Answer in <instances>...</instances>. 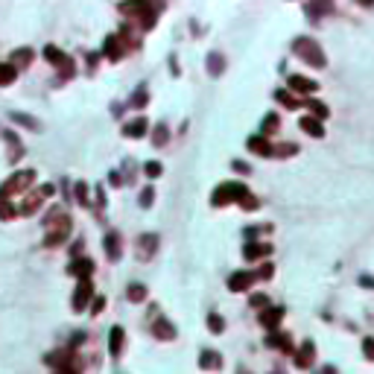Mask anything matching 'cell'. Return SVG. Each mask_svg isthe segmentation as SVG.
Segmentation results:
<instances>
[{
	"label": "cell",
	"mask_w": 374,
	"mask_h": 374,
	"mask_svg": "<svg viewBox=\"0 0 374 374\" xmlns=\"http://www.w3.org/2000/svg\"><path fill=\"white\" fill-rule=\"evenodd\" d=\"M152 199H155L152 187H143V196H140V205H143V208H149V205H152Z\"/></svg>",
	"instance_id": "cell-29"
},
{
	"label": "cell",
	"mask_w": 374,
	"mask_h": 374,
	"mask_svg": "<svg viewBox=\"0 0 374 374\" xmlns=\"http://www.w3.org/2000/svg\"><path fill=\"white\" fill-rule=\"evenodd\" d=\"M365 357L374 359V342L371 339H365Z\"/></svg>",
	"instance_id": "cell-35"
},
{
	"label": "cell",
	"mask_w": 374,
	"mask_h": 374,
	"mask_svg": "<svg viewBox=\"0 0 374 374\" xmlns=\"http://www.w3.org/2000/svg\"><path fill=\"white\" fill-rule=\"evenodd\" d=\"M199 365H202V368H220L222 359H220V354H217V351H205L202 359H199Z\"/></svg>",
	"instance_id": "cell-19"
},
{
	"label": "cell",
	"mask_w": 374,
	"mask_h": 374,
	"mask_svg": "<svg viewBox=\"0 0 374 374\" xmlns=\"http://www.w3.org/2000/svg\"><path fill=\"white\" fill-rule=\"evenodd\" d=\"M307 105H310V111H313V114H319V117H327V108H324L322 102H316V100H307Z\"/></svg>",
	"instance_id": "cell-26"
},
{
	"label": "cell",
	"mask_w": 374,
	"mask_h": 374,
	"mask_svg": "<svg viewBox=\"0 0 374 374\" xmlns=\"http://www.w3.org/2000/svg\"><path fill=\"white\" fill-rule=\"evenodd\" d=\"M146 129H149V123L140 117V120H132V123H129V126L123 129V132H126L129 137H143V135H146Z\"/></svg>",
	"instance_id": "cell-11"
},
{
	"label": "cell",
	"mask_w": 374,
	"mask_h": 374,
	"mask_svg": "<svg viewBox=\"0 0 374 374\" xmlns=\"http://www.w3.org/2000/svg\"><path fill=\"white\" fill-rule=\"evenodd\" d=\"M152 140H155V146H164V140H167V129H164V126H158V129H155V135H152Z\"/></svg>",
	"instance_id": "cell-28"
},
{
	"label": "cell",
	"mask_w": 374,
	"mask_h": 374,
	"mask_svg": "<svg viewBox=\"0 0 374 374\" xmlns=\"http://www.w3.org/2000/svg\"><path fill=\"white\" fill-rule=\"evenodd\" d=\"M105 255L111 257V260L120 257V237L117 234H105Z\"/></svg>",
	"instance_id": "cell-14"
},
{
	"label": "cell",
	"mask_w": 374,
	"mask_h": 374,
	"mask_svg": "<svg viewBox=\"0 0 374 374\" xmlns=\"http://www.w3.org/2000/svg\"><path fill=\"white\" fill-rule=\"evenodd\" d=\"M266 304V295H252V307H263Z\"/></svg>",
	"instance_id": "cell-34"
},
{
	"label": "cell",
	"mask_w": 374,
	"mask_h": 374,
	"mask_svg": "<svg viewBox=\"0 0 374 374\" xmlns=\"http://www.w3.org/2000/svg\"><path fill=\"white\" fill-rule=\"evenodd\" d=\"M243 255H246V260H255V257H266V255H272V246H266V243H249Z\"/></svg>",
	"instance_id": "cell-9"
},
{
	"label": "cell",
	"mask_w": 374,
	"mask_h": 374,
	"mask_svg": "<svg viewBox=\"0 0 374 374\" xmlns=\"http://www.w3.org/2000/svg\"><path fill=\"white\" fill-rule=\"evenodd\" d=\"M91 292H94V284H91V281H79V289H76V295H73V310H85Z\"/></svg>",
	"instance_id": "cell-5"
},
{
	"label": "cell",
	"mask_w": 374,
	"mask_h": 374,
	"mask_svg": "<svg viewBox=\"0 0 374 374\" xmlns=\"http://www.w3.org/2000/svg\"><path fill=\"white\" fill-rule=\"evenodd\" d=\"M257 275H260V278H269V275H272V266L266 263V266H263V269H260V272H257Z\"/></svg>",
	"instance_id": "cell-36"
},
{
	"label": "cell",
	"mask_w": 374,
	"mask_h": 374,
	"mask_svg": "<svg viewBox=\"0 0 374 374\" xmlns=\"http://www.w3.org/2000/svg\"><path fill=\"white\" fill-rule=\"evenodd\" d=\"M281 316H284V310H281V307H272V310H266V313L260 316V322L266 324V327H275V324L281 322Z\"/></svg>",
	"instance_id": "cell-18"
},
{
	"label": "cell",
	"mask_w": 374,
	"mask_h": 374,
	"mask_svg": "<svg viewBox=\"0 0 374 374\" xmlns=\"http://www.w3.org/2000/svg\"><path fill=\"white\" fill-rule=\"evenodd\" d=\"M18 76L15 65H0V85H12Z\"/></svg>",
	"instance_id": "cell-21"
},
{
	"label": "cell",
	"mask_w": 374,
	"mask_h": 374,
	"mask_svg": "<svg viewBox=\"0 0 374 374\" xmlns=\"http://www.w3.org/2000/svg\"><path fill=\"white\" fill-rule=\"evenodd\" d=\"M143 295H146V289H143V287H129V298H132V301H140Z\"/></svg>",
	"instance_id": "cell-31"
},
{
	"label": "cell",
	"mask_w": 374,
	"mask_h": 374,
	"mask_svg": "<svg viewBox=\"0 0 374 374\" xmlns=\"http://www.w3.org/2000/svg\"><path fill=\"white\" fill-rule=\"evenodd\" d=\"M275 97H278V100L284 102V105H287V108H298V105H301V102H298V100H292V97H289L287 91H278V94H275Z\"/></svg>",
	"instance_id": "cell-24"
},
{
	"label": "cell",
	"mask_w": 374,
	"mask_h": 374,
	"mask_svg": "<svg viewBox=\"0 0 374 374\" xmlns=\"http://www.w3.org/2000/svg\"><path fill=\"white\" fill-rule=\"evenodd\" d=\"M152 249H155V237H152V234H146L143 240H137V255H140V257H149V255H152Z\"/></svg>",
	"instance_id": "cell-20"
},
{
	"label": "cell",
	"mask_w": 374,
	"mask_h": 374,
	"mask_svg": "<svg viewBox=\"0 0 374 374\" xmlns=\"http://www.w3.org/2000/svg\"><path fill=\"white\" fill-rule=\"evenodd\" d=\"M155 336H161V339H172L175 330H172L170 322H158V324H155Z\"/></svg>",
	"instance_id": "cell-22"
},
{
	"label": "cell",
	"mask_w": 374,
	"mask_h": 374,
	"mask_svg": "<svg viewBox=\"0 0 374 374\" xmlns=\"http://www.w3.org/2000/svg\"><path fill=\"white\" fill-rule=\"evenodd\" d=\"M91 272H94V260H88V257H79V260L70 263V275H76V278H82V281H88Z\"/></svg>",
	"instance_id": "cell-7"
},
{
	"label": "cell",
	"mask_w": 374,
	"mask_h": 374,
	"mask_svg": "<svg viewBox=\"0 0 374 374\" xmlns=\"http://www.w3.org/2000/svg\"><path fill=\"white\" fill-rule=\"evenodd\" d=\"M310 362H313V342H304L301 351H298V357H295V365H298V368H307Z\"/></svg>",
	"instance_id": "cell-12"
},
{
	"label": "cell",
	"mask_w": 374,
	"mask_h": 374,
	"mask_svg": "<svg viewBox=\"0 0 374 374\" xmlns=\"http://www.w3.org/2000/svg\"><path fill=\"white\" fill-rule=\"evenodd\" d=\"M33 178H35V172L33 170H27V172H15L6 184H3V190H0V196H12V193H21V190H27V187L33 184Z\"/></svg>",
	"instance_id": "cell-3"
},
{
	"label": "cell",
	"mask_w": 374,
	"mask_h": 374,
	"mask_svg": "<svg viewBox=\"0 0 374 374\" xmlns=\"http://www.w3.org/2000/svg\"><path fill=\"white\" fill-rule=\"evenodd\" d=\"M12 214H15V208L9 205V199H6V196H0V217H6V220H9Z\"/></svg>",
	"instance_id": "cell-25"
},
{
	"label": "cell",
	"mask_w": 374,
	"mask_h": 374,
	"mask_svg": "<svg viewBox=\"0 0 374 374\" xmlns=\"http://www.w3.org/2000/svg\"><path fill=\"white\" fill-rule=\"evenodd\" d=\"M208 324L214 327V333H222V327H225V324H222V319L217 316V313H211V316H208Z\"/></svg>",
	"instance_id": "cell-27"
},
{
	"label": "cell",
	"mask_w": 374,
	"mask_h": 374,
	"mask_svg": "<svg viewBox=\"0 0 374 374\" xmlns=\"http://www.w3.org/2000/svg\"><path fill=\"white\" fill-rule=\"evenodd\" d=\"M289 88H295V91H301V94H313L319 85H316L313 79H304V76H289Z\"/></svg>",
	"instance_id": "cell-10"
},
{
	"label": "cell",
	"mask_w": 374,
	"mask_h": 374,
	"mask_svg": "<svg viewBox=\"0 0 374 374\" xmlns=\"http://www.w3.org/2000/svg\"><path fill=\"white\" fill-rule=\"evenodd\" d=\"M44 362L53 365V368L59 371V368H68V365H70V354H68V351H53V354L44 357Z\"/></svg>",
	"instance_id": "cell-8"
},
{
	"label": "cell",
	"mask_w": 374,
	"mask_h": 374,
	"mask_svg": "<svg viewBox=\"0 0 374 374\" xmlns=\"http://www.w3.org/2000/svg\"><path fill=\"white\" fill-rule=\"evenodd\" d=\"M56 374H79V371H76V368H70V365H68V368H59Z\"/></svg>",
	"instance_id": "cell-37"
},
{
	"label": "cell",
	"mask_w": 374,
	"mask_h": 374,
	"mask_svg": "<svg viewBox=\"0 0 374 374\" xmlns=\"http://www.w3.org/2000/svg\"><path fill=\"white\" fill-rule=\"evenodd\" d=\"M105 53H108V59H120V56H123V38H114V35H111V38L105 41Z\"/></svg>",
	"instance_id": "cell-15"
},
{
	"label": "cell",
	"mask_w": 374,
	"mask_h": 374,
	"mask_svg": "<svg viewBox=\"0 0 374 374\" xmlns=\"http://www.w3.org/2000/svg\"><path fill=\"white\" fill-rule=\"evenodd\" d=\"M30 59H33V53H30V50L15 53V65H30Z\"/></svg>",
	"instance_id": "cell-30"
},
{
	"label": "cell",
	"mask_w": 374,
	"mask_h": 374,
	"mask_svg": "<svg viewBox=\"0 0 374 374\" xmlns=\"http://www.w3.org/2000/svg\"><path fill=\"white\" fill-rule=\"evenodd\" d=\"M301 129H304L307 135H313V137H322L324 135L322 123H319L316 117H304V120H301Z\"/></svg>",
	"instance_id": "cell-13"
},
{
	"label": "cell",
	"mask_w": 374,
	"mask_h": 374,
	"mask_svg": "<svg viewBox=\"0 0 374 374\" xmlns=\"http://www.w3.org/2000/svg\"><path fill=\"white\" fill-rule=\"evenodd\" d=\"M269 345H275V348H284V351H292V345H289V339L287 336H284V333H272V336H269Z\"/></svg>",
	"instance_id": "cell-23"
},
{
	"label": "cell",
	"mask_w": 374,
	"mask_h": 374,
	"mask_svg": "<svg viewBox=\"0 0 374 374\" xmlns=\"http://www.w3.org/2000/svg\"><path fill=\"white\" fill-rule=\"evenodd\" d=\"M255 278H257L255 272H234L228 278V287L234 289V292H243V289H249V284H252Z\"/></svg>",
	"instance_id": "cell-6"
},
{
	"label": "cell",
	"mask_w": 374,
	"mask_h": 374,
	"mask_svg": "<svg viewBox=\"0 0 374 374\" xmlns=\"http://www.w3.org/2000/svg\"><path fill=\"white\" fill-rule=\"evenodd\" d=\"M146 175H161V164H158V161H149V164H146Z\"/></svg>",
	"instance_id": "cell-32"
},
{
	"label": "cell",
	"mask_w": 374,
	"mask_h": 374,
	"mask_svg": "<svg viewBox=\"0 0 374 374\" xmlns=\"http://www.w3.org/2000/svg\"><path fill=\"white\" fill-rule=\"evenodd\" d=\"M246 196H249V190H246V184H240V181H225V184H220V190L214 193V205L243 202Z\"/></svg>",
	"instance_id": "cell-2"
},
{
	"label": "cell",
	"mask_w": 374,
	"mask_h": 374,
	"mask_svg": "<svg viewBox=\"0 0 374 374\" xmlns=\"http://www.w3.org/2000/svg\"><path fill=\"white\" fill-rule=\"evenodd\" d=\"M249 149H252L255 155H272L275 152V149L266 143V140H263V137H252V140H249Z\"/></svg>",
	"instance_id": "cell-16"
},
{
	"label": "cell",
	"mask_w": 374,
	"mask_h": 374,
	"mask_svg": "<svg viewBox=\"0 0 374 374\" xmlns=\"http://www.w3.org/2000/svg\"><path fill=\"white\" fill-rule=\"evenodd\" d=\"M120 348H123V327H114V330H111V336H108V351L117 357Z\"/></svg>",
	"instance_id": "cell-17"
},
{
	"label": "cell",
	"mask_w": 374,
	"mask_h": 374,
	"mask_svg": "<svg viewBox=\"0 0 374 374\" xmlns=\"http://www.w3.org/2000/svg\"><path fill=\"white\" fill-rule=\"evenodd\" d=\"M275 126H278V117H275V114H269V117H266V123H263V132H272Z\"/></svg>",
	"instance_id": "cell-33"
},
{
	"label": "cell",
	"mask_w": 374,
	"mask_h": 374,
	"mask_svg": "<svg viewBox=\"0 0 374 374\" xmlns=\"http://www.w3.org/2000/svg\"><path fill=\"white\" fill-rule=\"evenodd\" d=\"M292 47H295V56H301L307 65H313V68H324V56H322L319 44H316L313 38H298Z\"/></svg>",
	"instance_id": "cell-1"
},
{
	"label": "cell",
	"mask_w": 374,
	"mask_h": 374,
	"mask_svg": "<svg viewBox=\"0 0 374 374\" xmlns=\"http://www.w3.org/2000/svg\"><path fill=\"white\" fill-rule=\"evenodd\" d=\"M44 59L53 62V65H59V68H62V76H70V73H73V62H70L59 47H47V50H44Z\"/></svg>",
	"instance_id": "cell-4"
}]
</instances>
